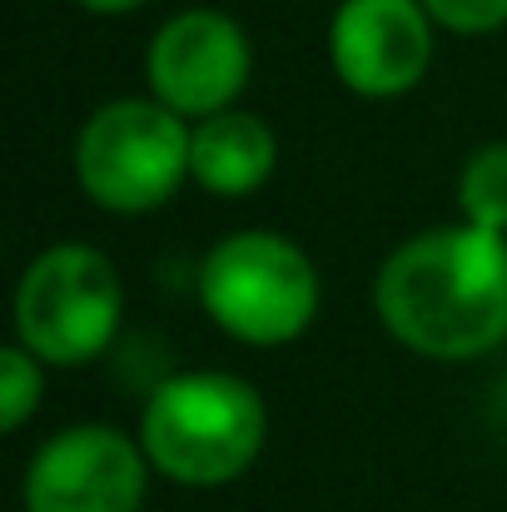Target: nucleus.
I'll use <instances>...</instances> for the list:
<instances>
[{"mask_svg":"<svg viewBox=\"0 0 507 512\" xmlns=\"http://www.w3.org/2000/svg\"><path fill=\"white\" fill-rule=\"evenodd\" d=\"M125 289L115 264L90 244L45 249L15 289V329L40 363H90L120 334Z\"/></svg>","mask_w":507,"mask_h":512,"instance_id":"39448f33","label":"nucleus"},{"mask_svg":"<svg viewBox=\"0 0 507 512\" xmlns=\"http://www.w3.org/2000/svg\"><path fill=\"white\" fill-rule=\"evenodd\" d=\"M433 25L453 35H493L507 25V0H423Z\"/></svg>","mask_w":507,"mask_h":512,"instance_id":"f8f14e48","label":"nucleus"},{"mask_svg":"<svg viewBox=\"0 0 507 512\" xmlns=\"http://www.w3.org/2000/svg\"><path fill=\"white\" fill-rule=\"evenodd\" d=\"M150 458L110 423H80L35 448L25 512H140Z\"/></svg>","mask_w":507,"mask_h":512,"instance_id":"423d86ee","label":"nucleus"},{"mask_svg":"<svg viewBox=\"0 0 507 512\" xmlns=\"http://www.w3.org/2000/svg\"><path fill=\"white\" fill-rule=\"evenodd\" d=\"M249 35L224 10H179L155 30L145 50V80L155 100L184 120H204L229 110L249 85Z\"/></svg>","mask_w":507,"mask_h":512,"instance_id":"0eeeda50","label":"nucleus"},{"mask_svg":"<svg viewBox=\"0 0 507 512\" xmlns=\"http://www.w3.org/2000/svg\"><path fill=\"white\" fill-rule=\"evenodd\" d=\"M329 60L363 100L408 95L433 65V15L423 0H343L329 25Z\"/></svg>","mask_w":507,"mask_h":512,"instance_id":"6e6552de","label":"nucleus"},{"mask_svg":"<svg viewBox=\"0 0 507 512\" xmlns=\"http://www.w3.org/2000/svg\"><path fill=\"white\" fill-rule=\"evenodd\" d=\"M204 314L239 343L279 348L299 339L319 314V269L279 234H229L199 269Z\"/></svg>","mask_w":507,"mask_h":512,"instance_id":"7ed1b4c3","label":"nucleus"},{"mask_svg":"<svg viewBox=\"0 0 507 512\" xmlns=\"http://www.w3.org/2000/svg\"><path fill=\"white\" fill-rule=\"evenodd\" d=\"M378 319L423 358H483L507 339V234L453 224L393 249L373 284Z\"/></svg>","mask_w":507,"mask_h":512,"instance_id":"f257e3e1","label":"nucleus"},{"mask_svg":"<svg viewBox=\"0 0 507 512\" xmlns=\"http://www.w3.org/2000/svg\"><path fill=\"white\" fill-rule=\"evenodd\" d=\"M40 393H45L40 358L25 343L20 348H5L0 353V423H5V433H15L40 408Z\"/></svg>","mask_w":507,"mask_h":512,"instance_id":"9b49d317","label":"nucleus"},{"mask_svg":"<svg viewBox=\"0 0 507 512\" xmlns=\"http://www.w3.org/2000/svg\"><path fill=\"white\" fill-rule=\"evenodd\" d=\"M80 10H90V15H130V10H140V5H150V0H75Z\"/></svg>","mask_w":507,"mask_h":512,"instance_id":"ddd939ff","label":"nucleus"},{"mask_svg":"<svg viewBox=\"0 0 507 512\" xmlns=\"http://www.w3.org/2000/svg\"><path fill=\"white\" fill-rule=\"evenodd\" d=\"M279 165V140L274 130L249 115V110H219V115H204L194 125V140H189V174L219 194V199H244L254 189L269 184V174Z\"/></svg>","mask_w":507,"mask_h":512,"instance_id":"1a4fd4ad","label":"nucleus"},{"mask_svg":"<svg viewBox=\"0 0 507 512\" xmlns=\"http://www.w3.org/2000/svg\"><path fill=\"white\" fill-rule=\"evenodd\" d=\"M458 209L468 224L507 234V140L473 150L458 179Z\"/></svg>","mask_w":507,"mask_h":512,"instance_id":"9d476101","label":"nucleus"},{"mask_svg":"<svg viewBox=\"0 0 507 512\" xmlns=\"http://www.w3.org/2000/svg\"><path fill=\"white\" fill-rule=\"evenodd\" d=\"M140 448L184 488L234 483L264 448V398L234 373H174L145 403Z\"/></svg>","mask_w":507,"mask_h":512,"instance_id":"f03ea898","label":"nucleus"},{"mask_svg":"<svg viewBox=\"0 0 507 512\" xmlns=\"http://www.w3.org/2000/svg\"><path fill=\"white\" fill-rule=\"evenodd\" d=\"M189 140L194 130L165 100H110L75 140L80 189L110 214L160 209L189 174Z\"/></svg>","mask_w":507,"mask_h":512,"instance_id":"20e7f679","label":"nucleus"}]
</instances>
